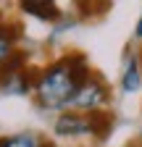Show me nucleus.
Masks as SVG:
<instances>
[{
  "label": "nucleus",
  "instance_id": "nucleus-7",
  "mask_svg": "<svg viewBox=\"0 0 142 147\" xmlns=\"http://www.w3.org/2000/svg\"><path fill=\"white\" fill-rule=\"evenodd\" d=\"M21 68H26V53H21V50H13L8 58H3L0 61V87H3L11 76H16Z\"/></svg>",
  "mask_w": 142,
  "mask_h": 147
},
{
  "label": "nucleus",
  "instance_id": "nucleus-2",
  "mask_svg": "<svg viewBox=\"0 0 142 147\" xmlns=\"http://www.w3.org/2000/svg\"><path fill=\"white\" fill-rule=\"evenodd\" d=\"M105 102H108V84L100 76L90 74V76L79 84V89L74 92L68 108L82 110V113H92V110H100V105H105Z\"/></svg>",
  "mask_w": 142,
  "mask_h": 147
},
{
  "label": "nucleus",
  "instance_id": "nucleus-1",
  "mask_svg": "<svg viewBox=\"0 0 142 147\" xmlns=\"http://www.w3.org/2000/svg\"><path fill=\"white\" fill-rule=\"evenodd\" d=\"M90 68H87V58L82 53H68L63 58L53 61L47 68H42L37 74V82H34V95L37 102L47 110H61L68 108L74 92L79 89V84L90 76Z\"/></svg>",
  "mask_w": 142,
  "mask_h": 147
},
{
  "label": "nucleus",
  "instance_id": "nucleus-4",
  "mask_svg": "<svg viewBox=\"0 0 142 147\" xmlns=\"http://www.w3.org/2000/svg\"><path fill=\"white\" fill-rule=\"evenodd\" d=\"M19 5H21L24 13L37 16L40 21H55V18L61 16L55 0H19Z\"/></svg>",
  "mask_w": 142,
  "mask_h": 147
},
{
  "label": "nucleus",
  "instance_id": "nucleus-11",
  "mask_svg": "<svg viewBox=\"0 0 142 147\" xmlns=\"http://www.w3.org/2000/svg\"><path fill=\"white\" fill-rule=\"evenodd\" d=\"M134 37H137V40H142V16H139V21H137V29H134Z\"/></svg>",
  "mask_w": 142,
  "mask_h": 147
},
{
  "label": "nucleus",
  "instance_id": "nucleus-3",
  "mask_svg": "<svg viewBox=\"0 0 142 147\" xmlns=\"http://www.w3.org/2000/svg\"><path fill=\"white\" fill-rule=\"evenodd\" d=\"M53 131L58 137H90V118H87V113L79 116L74 110H66L55 118Z\"/></svg>",
  "mask_w": 142,
  "mask_h": 147
},
{
  "label": "nucleus",
  "instance_id": "nucleus-6",
  "mask_svg": "<svg viewBox=\"0 0 142 147\" xmlns=\"http://www.w3.org/2000/svg\"><path fill=\"white\" fill-rule=\"evenodd\" d=\"M34 82H37V76H34L32 68H21L16 76H11L0 89H5L8 95H26V92L34 89Z\"/></svg>",
  "mask_w": 142,
  "mask_h": 147
},
{
  "label": "nucleus",
  "instance_id": "nucleus-5",
  "mask_svg": "<svg viewBox=\"0 0 142 147\" xmlns=\"http://www.w3.org/2000/svg\"><path fill=\"white\" fill-rule=\"evenodd\" d=\"M142 87V63L137 55H126L124 61V71H121V89L124 92H137Z\"/></svg>",
  "mask_w": 142,
  "mask_h": 147
},
{
  "label": "nucleus",
  "instance_id": "nucleus-10",
  "mask_svg": "<svg viewBox=\"0 0 142 147\" xmlns=\"http://www.w3.org/2000/svg\"><path fill=\"white\" fill-rule=\"evenodd\" d=\"M16 26L11 24H0V61L8 58V55L16 50Z\"/></svg>",
  "mask_w": 142,
  "mask_h": 147
},
{
  "label": "nucleus",
  "instance_id": "nucleus-8",
  "mask_svg": "<svg viewBox=\"0 0 142 147\" xmlns=\"http://www.w3.org/2000/svg\"><path fill=\"white\" fill-rule=\"evenodd\" d=\"M90 118V137H97V139H105L113 129V116L111 113H103V110H92L87 113Z\"/></svg>",
  "mask_w": 142,
  "mask_h": 147
},
{
  "label": "nucleus",
  "instance_id": "nucleus-9",
  "mask_svg": "<svg viewBox=\"0 0 142 147\" xmlns=\"http://www.w3.org/2000/svg\"><path fill=\"white\" fill-rule=\"evenodd\" d=\"M0 147H42V139L34 134H8L0 137Z\"/></svg>",
  "mask_w": 142,
  "mask_h": 147
},
{
  "label": "nucleus",
  "instance_id": "nucleus-12",
  "mask_svg": "<svg viewBox=\"0 0 142 147\" xmlns=\"http://www.w3.org/2000/svg\"><path fill=\"white\" fill-rule=\"evenodd\" d=\"M42 147H55V144H53V142H45V139H42Z\"/></svg>",
  "mask_w": 142,
  "mask_h": 147
}]
</instances>
